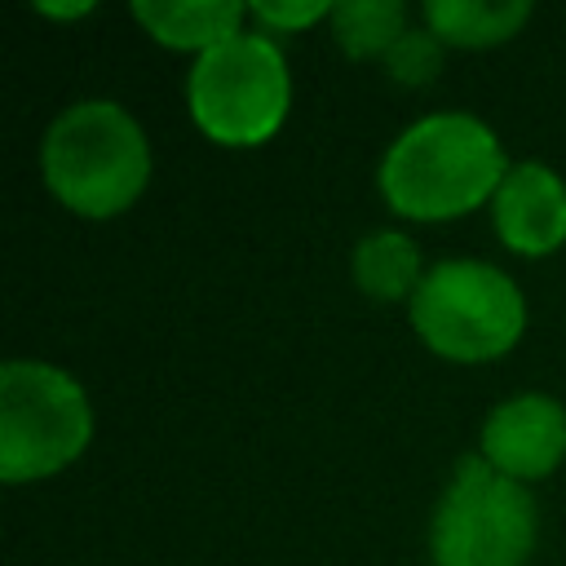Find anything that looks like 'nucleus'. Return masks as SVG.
Returning <instances> with one entry per match:
<instances>
[{
  "instance_id": "7ed1b4c3",
  "label": "nucleus",
  "mask_w": 566,
  "mask_h": 566,
  "mask_svg": "<svg viewBox=\"0 0 566 566\" xmlns=\"http://www.w3.org/2000/svg\"><path fill=\"white\" fill-rule=\"evenodd\" d=\"M526 301L517 283L486 261H438L411 296L416 336L451 363H486L517 345Z\"/></svg>"
},
{
  "instance_id": "f03ea898",
  "label": "nucleus",
  "mask_w": 566,
  "mask_h": 566,
  "mask_svg": "<svg viewBox=\"0 0 566 566\" xmlns=\"http://www.w3.org/2000/svg\"><path fill=\"white\" fill-rule=\"evenodd\" d=\"M49 190L80 217L124 212L150 177V146L142 124L106 97L66 106L40 146Z\"/></svg>"
},
{
  "instance_id": "9b49d317",
  "label": "nucleus",
  "mask_w": 566,
  "mask_h": 566,
  "mask_svg": "<svg viewBox=\"0 0 566 566\" xmlns=\"http://www.w3.org/2000/svg\"><path fill=\"white\" fill-rule=\"evenodd\" d=\"M420 279V252L398 230H376L354 248V283L376 301L416 296Z\"/></svg>"
},
{
  "instance_id": "f8f14e48",
  "label": "nucleus",
  "mask_w": 566,
  "mask_h": 566,
  "mask_svg": "<svg viewBox=\"0 0 566 566\" xmlns=\"http://www.w3.org/2000/svg\"><path fill=\"white\" fill-rule=\"evenodd\" d=\"M402 18L407 9L398 0H345L332 4V27L336 40L349 57H385L402 40Z\"/></svg>"
},
{
  "instance_id": "423d86ee",
  "label": "nucleus",
  "mask_w": 566,
  "mask_h": 566,
  "mask_svg": "<svg viewBox=\"0 0 566 566\" xmlns=\"http://www.w3.org/2000/svg\"><path fill=\"white\" fill-rule=\"evenodd\" d=\"M535 544V500L522 482L464 455L429 526L433 566H522Z\"/></svg>"
},
{
  "instance_id": "9d476101",
  "label": "nucleus",
  "mask_w": 566,
  "mask_h": 566,
  "mask_svg": "<svg viewBox=\"0 0 566 566\" xmlns=\"http://www.w3.org/2000/svg\"><path fill=\"white\" fill-rule=\"evenodd\" d=\"M531 18L526 0H429L424 4V22L438 40L447 44H464V49H482V44H500L509 40L522 22Z\"/></svg>"
},
{
  "instance_id": "f257e3e1",
  "label": "nucleus",
  "mask_w": 566,
  "mask_h": 566,
  "mask_svg": "<svg viewBox=\"0 0 566 566\" xmlns=\"http://www.w3.org/2000/svg\"><path fill=\"white\" fill-rule=\"evenodd\" d=\"M504 172V146L478 115L438 111L416 119L385 150L380 195L411 221H447L495 199Z\"/></svg>"
},
{
  "instance_id": "2eb2a0df",
  "label": "nucleus",
  "mask_w": 566,
  "mask_h": 566,
  "mask_svg": "<svg viewBox=\"0 0 566 566\" xmlns=\"http://www.w3.org/2000/svg\"><path fill=\"white\" fill-rule=\"evenodd\" d=\"M40 13H53V18H80V13H88V4H75V9H66V4H40Z\"/></svg>"
},
{
  "instance_id": "1a4fd4ad",
  "label": "nucleus",
  "mask_w": 566,
  "mask_h": 566,
  "mask_svg": "<svg viewBox=\"0 0 566 566\" xmlns=\"http://www.w3.org/2000/svg\"><path fill=\"white\" fill-rule=\"evenodd\" d=\"M243 4L234 0H177V4H155V0H133V18L168 49H199L208 53L212 44L239 35Z\"/></svg>"
},
{
  "instance_id": "20e7f679",
  "label": "nucleus",
  "mask_w": 566,
  "mask_h": 566,
  "mask_svg": "<svg viewBox=\"0 0 566 566\" xmlns=\"http://www.w3.org/2000/svg\"><path fill=\"white\" fill-rule=\"evenodd\" d=\"M93 433V411L75 376L35 358L0 367V478L31 482L71 464Z\"/></svg>"
},
{
  "instance_id": "4468645a",
  "label": "nucleus",
  "mask_w": 566,
  "mask_h": 566,
  "mask_svg": "<svg viewBox=\"0 0 566 566\" xmlns=\"http://www.w3.org/2000/svg\"><path fill=\"white\" fill-rule=\"evenodd\" d=\"M248 13H256V18L270 22V27L296 31V27H310V22H318L323 13H332V4H323V0H305V4H248Z\"/></svg>"
},
{
  "instance_id": "39448f33",
  "label": "nucleus",
  "mask_w": 566,
  "mask_h": 566,
  "mask_svg": "<svg viewBox=\"0 0 566 566\" xmlns=\"http://www.w3.org/2000/svg\"><path fill=\"white\" fill-rule=\"evenodd\" d=\"M186 97H190L195 124L212 142L256 146L287 115L292 80H287L283 49L270 35L239 31L212 44L208 53H199V62L190 66Z\"/></svg>"
},
{
  "instance_id": "6e6552de",
  "label": "nucleus",
  "mask_w": 566,
  "mask_h": 566,
  "mask_svg": "<svg viewBox=\"0 0 566 566\" xmlns=\"http://www.w3.org/2000/svg\"><path fill=\"white\" fill-rule=\"evenodd\" d=\"M495 234L522 256H548L566 243V181L548 164H513L491 199Z\"/></svg>"
},
{
  "instance_id": "0eeeda50",
  "label": "nucleus",
  "mask_w": 566,
  "mask_h": 566,
  "mask_svg": "<svg viewBox=\"0 0 566 566\" xmlns=\"http://www.w3.org/2000/svg\"><path fill=\"white\" fill-rule=\"evenodd\" d=\"M562 455H566V407L548 394H517L500 402L482 424V460L513 482L553 473Z\"/></svg>"
},
{
  "instance_id": "ddd939ff",
  "label": "nucleus",
  "mask_w": 566,
  "mask_h": 566,
  "mask_svg": "<svg viewBox=\"0 0 566 566\" xmlns=\"http://www.w3.org/2000/svg\"><path fill=\"white\" fill-rule=\"evenodd\" d=\"M442 62V40L433 31H402V40L385 53L389 75H398L402 84H424L438 75Z\"/></svg>"
}]
</instances>
